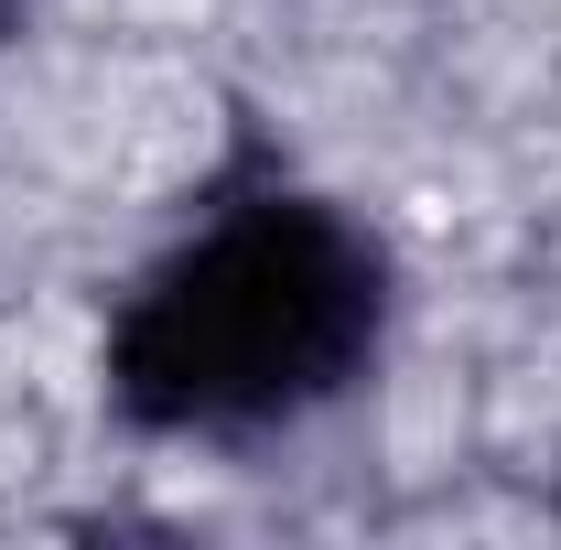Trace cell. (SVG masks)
<instances>
[{
    "label": "cell",
    "mask_w": 561,
    "mask_h": 550,
    "mask_svg": "<svg viewBox=\"0 0 561 550\" xmlns=\"http://www.w3.org/2000/svg\"><path fill=\"white\" fill-rule=\"evenodd\" d=\"M11 44H22V0H0V55H11Z\"/></svg>",
    "instance_id": "2"
},
{
    "label": "cell",
    "mask_w": 561,
    "mask_h": 550,
    "mask_svg": "<svg viewBox=\"0 0 561 550\" xmlns=\"http://www.w3.org/2000/svg\"><path fill=\"white\" fill-rule=\"evenodd\" d=\"M400 260L389 238L302 184L227 173L98 313V400L130 443L271 454L335 421L389 367Z\"/></svg>",
    "instance_id": "1"
}]
</instances>
